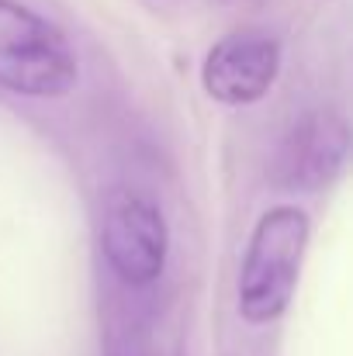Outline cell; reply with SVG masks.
I'll return each mask as SVG.
<instances>
[{"label": "cell", "mask_w": 353, "mask_h": 356, "mask_svg": "<svg viewBox=\"0 0 353 356\" xmlns=\"http://www.w3.org/2000/svg\"><path fill=\"white\" fill-rule=\"evenodd\" d=\"M308 245V215L295 204L270 208L246 245L239 266V315L253 325L281 318L295 298L301 256Z\"/></svg>", "instance_id": "obj_1"}, {"label": "cell", "mask_w": 353, "mask_h": 356, "mask_svg": "<svg viewBox=\"0 0 353 356\" xmlns=\"http://www.w3.org/2000/svg\"><path fill=\"white\" fill-rule=\"evenodd\" d=\"M77 83V52L63 28L17 0H0V87L21 97H63Z\"/></svg>", "instance_id": "obj_2"}, {"label": "cell", "mask_w": 353, "mask_h": 356, "mask_svg": "<svg viewBox=\"0 0 353 356\" xmlns=\"http://www.w3.org/2000/svg\"><path fill=\"white\" fill-rule=\"evenodd\" d=\"M101 249L121 284L146 287L159 280L170 249L159 204L135 187H111L101 211Z\"/></svg>", "instance_id": "obj_3"}, {"label": "cell", "mask_w": 353, "mask_h": 356, "mask_svg": "<svg viewBox=\"0 0 353 356\" xmlns=\"http://www.w3.org/2000/svg\"><path fill=\"white\" fill-rule=\"evenodd\" d=\"M281 73V42L267 31L242 28L219 38L201 66V83L219 104H256L277 83Z\"/></svg>", "instance_id": "obj_4"}, {"label": "cell", "mask_w": 353, "mask_h": 356, "mask_svg": "<svg viewBox=\"0 0 353 356\" xmlns=\"http://www.w3.org/2000/svg\"><path fill=\"white\" fill-rule=\"evenodd\" d=\"M347 156V121L333 111H308L281 142L277 177L291 191H315L329 184Z\"/></svg>", "instance_id": "obj_5"}]
</instances>
